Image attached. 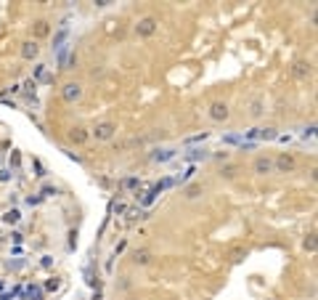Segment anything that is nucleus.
I'll use <instances>...</instances> for the list:
<instances>
[{"mask_svg":"<svg viewBox=\"0 0 318 300\" xmlns=\"http://www.w3.org/2000/svg\"><path fill=\"white\" fill-rule=\"evenodd\" d=\"M114 122H101V125H96V130H93V136L98 138V141H109V138L114 136Z\"/></svg>","mask_w":318,"mask_h":300,"instance_id":"f257e3e1","label":"nucleus"},{"mask_svg":"<svg viewBox=\"0 0 318 300\" xmlns=\"http://www.w3.org/2000/svg\"><path fill=\"white\" fill-rule=\"evenodd\" d=\"M82 96V88L77 85V82H69V85H64V101H77V98Z\"/></svg>","mask_w":318,"mask_h":300,"instance_id":"f03ea898","label":"nucleus"},{"mask_svg":"<svg viewBox=\"0 0 318 300\" xmlns=\"http://www.w3.org/2000/svg\"><path fill=\"white\" fill-rule=\"evenodd\" d=\"M154 29H157V21H154L151 16H146V19H141L138 21V35H143V37H149Z\"/></svg>","mask_w":318,"mask_h":300,"instance_id":"7ed1b4c3","label":"nucleus"},{"mask_svg":"<svg viewBox=\"0 0 318 300\" xmlns=\"http://www.w3.org/2000/svg\"><path fill=\"white\" fill-rule=\"evenodd\" d=\"M209 117L218 120V122H220V120H226V117H228V106H226V104H220V101H218V104H212V106H209Z\"/></svg>","mask_w":318,"mask_h":300,"instance_id":"20e7f679","label":"nucleus"},{"mask_svg":"<svg viewBox=\"0 0 318 300\" xmlns=\"http://www.w3.org/2000/svg\"><path fill=\"white\" fill-rule=\"evenodd\" d=\"M247 138H262V141H268V138H276V130L273 128H265V130H250V133H247Z\"/></svg>","mask_w":318,"mask_h":300,"instance_id":"39448f33","label":"nucleus"},{"mask_svg":"<svg viewBox=\"0 0 318 300\" xmlns=\"http://www.w3.org/2000/svg\"><path fill=\"white\" fill-rule=\"evenodd\" d=\"M254 170H257V173H262V175H265V173H270V170H273V162H270V159H268V157H260V159H257V162H254Z\"/></svg>","mask_w":318,"mask_h":300,"instance_id":"423d86ee","label":"nucleus"},{"mask_svg":"<svg viewBox=\"0 0 318 300\" xmlns=\"http://www.w3.org/2000/svg\"><path fill=\"white\" fill-rule=\"evenodd\" d=\"M37 51H40V48H37L35 43H24V45H21V56H24V59H35Z\"/></svg>","mask_w":318,"mask_h":300,"instance_id":"0eeeda50","label":"nucleus"},{"mask_svg":"<svg viewBox=\"0 0 318 300\" xmlns=\"http://www.w3.org/2000/svg\"><path fill=\"white\" fill-rule=\"evenodd\" d=\"M276 167H278V170H292V167H294V159L286 157V154H281V157L276 159Z\"/></svg>","mask_w":318,"mask_h":300,"instance_id":"6e6552de","label":"nucleus"},{"mask_svg":"<svg viewBox=\"0 0 318 300\" xmlns=\"http://www.w3.org/2000/svg\"><path fill=\"white\" fill-rule=\"evenodd\" d=\"M72 141L74 144H85V141H88V133H85L82 128H77V130H72Z\"/></svg>","mask_w":318,"mask_h":300,"instance_id":"1a4fd4ad","label":"nucleus"},{"mask_svg":"<svg viewBox=\"0 0 318 300\" xmlns=\"http://www.w3.org/2000/svg\"><path fill=\"white\" fill-rule=\"evenodd\" d=\"M170 157H175L173 149H165V151H157V154H154V159H157V162H165V159H170Z\"/></svg>","mask_w":318,"mask_h":300,"instance_id":"9d476101","label":"nucleus"},{"mask_svg":"<svg viewBox=\"0 0 318 300\" xmlns=\"http://www.w3.org/2000/svg\"><path fill=\"white\" fill-rule=\"evenodd\" d=\"M122 186H125V189H141V178H125V181H122Z\"/></svg>","mask_w":318,"mask_h":300,"instance_id":"9b49d317","label":"nucleus"},{"mask_svg":"<svg viewBox=\"0 0 318 300\" xmlns=\"http://www.w3.org/2000/svg\"><path fill=\"white\" fill-rule=\"evenodd\" d=\"M3 221H5V223H16V221H19V210H8V213L3 215Z\"/></svg>","mask_w":318,"mask_h":300,"instance_id":"f8f14e48","label":"nucleus"},{"mask_svg":"<svg viewBox=\"0 0 318 300\" xmlns=\"http://www.w3.org/2000/svg\"><path fill=\"white\" fill-rule=\"evenodd\" d=\"M125 213H127V218H130V221L143 218V210H141V207H133V210H125Z\"/></svg>","mask_w":318,"mask_h":300,"instance_id":"ddd939ff","label":"nucleus"},{"mask_svg":"<svg viewBox=\"0 0 318 300\" xmlns=\"http://www.w3.org/2000/svg\"><path fill=\"white\" fill-rule=\"evenodd\" d=\"M135 263H149V250L135 252Z\"/></svg>","mask_w":318,"mask_h":300,"instance_id":"4468645a","label":"nucleus"},{"mask_svg":"<svg viewBox=\"0 0 318 300\" xmlns=\"http://www.w3.org/2000/svg\"><path fill=\"white\" fill-rule=\"evenodd\" d=\"M250 114H252V117L262 114V104H260V101H254V104H252V109H250Z\"/></svg>","mask_w":318,"mask_h":300,"instance_id":"2eb2a0df","label":"nucleus"},{"mask_svg":"<svg viewBox=\"0 0 318 300\" xmlns=\"http://www.w3.org/2000/svg\"><path fill=\"white\" fill-rule=\"evenodd\" d=\"M35 32H37V35H45V32H48V24H45V21H37Z\"/></svg>","mask_w":318,"mask_h":300,"instance_id":"dca6fc26","label":"nucleus"},{"mask_svg":"<svg viewBox=\"0 0 318 300\" xmlns=\"http://www.w3.org/2000/svg\"><path fill=\"white\" fill-rule=\"evenodd\" d=\"M35 75H37V77H40V80H45V77H48V75H45V67H43V64L35 69Z\"/></svg>","mask_w":318,"mask_h":300,"instance_id":"f3484780","label":"nucleus"},{"mask_svg":"<svg viewBox=\"0 0 318 300\" xmlns=\"http://www.w3.org/2000/svg\"><path fill=\"white\" fill-rule=\"evenodd\" d=\"M125 210H127L125 202H114V213H125Z\"/></svg>","mask_w":318,"mask_h":300,"instance_id":"a211bd4d","label":"nucleus"},{"mask_svg":"<svg viewBox=\"0 0 318 300\" xmlns=\"http://www.w3.org/2000/svg\"><path fill=\"white\" fill-rule=\"evenodd\" d=\"M305 247H308V250H316V239H313V234H310L308 239H305Z\"/></svg>","mask_w":318,"mask_h":300,"instance_id":"6ab92c4d","label":"nucleus"},{"mask_svg":"<svg viewBox=\"0 0 318 300\" xmlns=\"http://www.w3.org/2000/svg\"><path fill=\"white\" fill-rule=\"evenodd\" d=\"M24 88H27V93H29V96H35V80H29Z\"/></svg>","mask_w":318,"mask_h":300,"instance_id":"aec40b11","label":"nucleus"}]
</instances>
